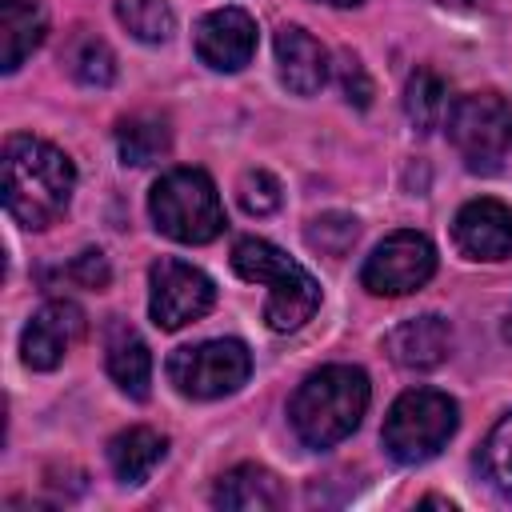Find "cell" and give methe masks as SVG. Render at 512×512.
Segmentation results:
<instances>
[{"label":"cell","mask_w":512,"mask_h":512,"mask_svg":"<svg viewBox=\"0 0 512 512\" xmlns=\"http://www.w3.org/2000/svg\"><path fill=\"white\" fill-rule=\"evenodd\" d=\"M76 188L72 160L36 136H8L4 144V208L24 228H48L64 216Z\"/></svg>","instance_id":"6da1fadb"},{"label":"cell","mask_w":512,"mask_h":512,"mask_svg":"<svg viewBox=\"0 0 512 512\" xmlns=\"http://www.w3.org/2000/svg\"><path fill=\"white\" fill-rule=\"evenodd\" d=\"M368 396H372V388L360 368L328 364L296 388V396L288 404V420L308 448H332L344 436H352V428L368 412Z\"/></svg>","instance_id":"7a4b0ae2"},{"label":"cell","mask_w":512,"mask_h":512,"mask_svg":"<svg viewBox=\"0 0 512 512\" xmlns=\"http://www.w3.org/2000/svg\"><path fill=\"white\" fill-rule=\"evenodd\" d=\"M232 268L244 280L268 284V304H264V324L272 332H296L300 324L312 320V312L320 308V284L316 276L296 264L292 256H284L276 244L260 240V236H244L232 248Z\"/></svg>","instance_id":"3957f363"},{"label":"cell","mask_w":512,"mask_h":512,"mask_svg":"<svg viewBox=\"0 0 512 512\" xmlns=\"http://www.w3.org/2000/svg\"><path fill=\"white\" fill-rule=\"evenodd\" d=\"M148 212L156 228L180 244H208L224 232V204L200 168H172L152 184Z\"/></svg>","instance_id":"277c9868"},{"label":"cell","mask_w":512,"mask_h":512,"mask_svg":"<svg viewBox=\"0 0 512 512\" xmlns=\"http://www.w3.org/2000/svg\"><path fill=\"white\" fill-rule=\"evenodd\" d=\"M456 424H460V408L448 392L412 388L388 408L380 440L396 464H424L452 440Z\"/></svg>","instance_id":"5b68a950"},{"label":"cell","mask_w":512,"mask_h":512,"mask_svg":"<svg viewBox=\"0 0 512 512\" xmlns=\"http://www.w3.org/2000/svg\"><path fill=\"white\" fill-rule=\"evenodd\" d=\"M448 136L468 172H496L512 144V108L496 92L460 96L448 112Z\"/></svg>","instance_id":"8992f818"},{"label":"cell","mask_w":512,"mask_h":512,"mask_svg":"<svg viewBox=\"0 0 512 512\" xmlns=\"http://www.w3.org/2000/svg\"><path fill=\"white\" fill-rule=\"evenodd\" d=\"M252 372V356L240 340H204L176 348L168 356V380L180 396L192 400H216L236 392Z\"/></svg>","instance_id":"52a82bcc"},{"label":"cell","mask_w":512,"mask_h":512,"mask_svg":"<svg viewBox=\"0 0 512 512\" xmlns=\"http://www.w3.org/2000/svg\"><path fill=\"white\" fill-rule=\"evenodd\" d=\"M436 272V248L420 232H392L372 248L360 268V284L372 296H408L424 288Z\"/></svg>","instance_id":"ba28073f"},{"label":"cell","mask_w":512,"mask_h":512,"mask_svg":"<svg viewBox=\"0 0 512 512\" xmlns=\"http://www.w3.org/2000/svg\"><path fill=\"white\" fill-rule=\"evenodd\" d=\"M148 284H152L148 312H152L156 328H168V332L200 320L216 304V284L200 268H192L184 260H172V256L152 264Z\"/></svg>","instance_id":"9c48e42d"},{"label":"cell","mask_w":512,"mask_h":512,"mask_svg":"<svg viewBox=\"0 0 512 512\" xmlns=\"http://www.w3.org/2000/svg\"><path fill=\"white\" fill-rule=\"evenodd\" d=\"M84 336V312L72 300H48L44 308L32 312V320L24 324L20 336V356L28 368L36 372H52L68 348Z\"/></svg>","instance_id":"30bf717a"},{"label":"cell","mask_w":512,"mask_h":512,"mask_svg":"<svg viewBox=\"0 0 512 512\" xmlns=\"http://www.w3.org/2000/svg\"><path fill=\"white\" fill-rule=\"evenodd\" d=\"M196 56L216 72H240L256 52V20L244 8H216L196 24Z\"/></svg>","instance_id":"8fae6325"},{"label":"cell","mask_w":512,"mask_h":512,"mask_svg":"<svg viewBox=\"0 0 512 512\" xmlns=\"http://www.w3.org/2000/svg\"><path fill=\"white\" fill-rule=\"evenodd\" d=\"M452 236L468 260H504L512 256V208L492 196L468 200L452 220Z\"/></svg>","instance_id":"7c38bea8"},{"label":"cell","mask_w":512,"mask_h":512,"mask_svg":"<svg viewBox=\"0 0 512 512\" xmlns=\"http://www.w3.org/2000/svg\"><path fill=\"white\" fill-rule=\"evenodd\" d=\"M384 348H388V356H392L400 368L428 372V368H436V364L448 360V352H452V328H448L444 316L424 312V316L400 320V324L384 336Z\"/></svg>","instance_id":"4fadbf2b"},{"label":"cell","mask_w":512,"mask_h":512,"mask_svg":"<svg viewBox=\"0 0 512 512\" xmlns=\"http://www.w3.org/2000/svg\"><path fill=\"white\" fill-rule=\"evenodd\" d=\"M276 64H280L284 88L296 96H312L328 84V52L300 24H284L276 32Z\"/></svg>","instance_id":"5bb4252c"},{"label":"cell","mask_w":512,"mask_h":512,"mask_svg":"<svg viewBox=\"0 0 512 512\" xmlns=\"http://www.w3.org/2000/svg\"><path fill=\"white\" fill-rule=\"evenodd\" d=\"M212 504L216 508H232V512H268L284 504V488L280 480L260 468V464H236L228 468L216 488H212Z\"/></svg>","instance_id":"9a60e30c"},{"label":"cell","mask_w":512,"mask_h":512,"mask_svg":"<svg viewBox=\"0 0 512 512\" xmlns=\"http://www.w3.org/2000/svg\"><path fill=\"white\" fill-rule=\"evenodd\" d=\"M48 20L36 0H0V68L16 72L44 40Z\"/></svg>","instance_id":"2e32d148"},{"label":"cell","mask_w":512,"mask_h":512,"mask_svg":"<svg viewBox=\"0 0 512 512\" xmlns=\"http://www.w3.org/2000/svg\"><path fill=\"white\" fill-rule=\"evenodd\" d=\"M104 348H108L104 364H108V376L116 380V388L128 392L132 400H144L148 384H152V352H148V344L124 320H116L108 328V344Z\"/></svg>","instance_id":"e0dca14e"},{"label":"cell","mask_w":512,"mask_h":512,"mask_svg":"<svg viewBox=\"0 0 512 512\" xmlns=\"http://www.w3.org/2000/svg\"><path fill=\"white\" fill-rule=\"evenodd\" d=\"M164 452H168V440L156 428H128L108 440V464L124 484H144L152 468L164 460Z\"/></svg>","instance_id":"ac0fdd59"},{"label":"cell","mask_w":512,"mask_h":512,"mask_svg":"<svg viewBox=\"0 0 512 512\" xmlns=\"http://www.w3.org/2000/svg\"><path fill=\"white\" fill-rule=\"evenodd\" d=\"M404 112L416 132H432L448 120L452 100H448V80L432 68H416L404 84Z\"/></svg>","instance_id":"d6986e66"},{"label":"cell","mask_w":512,"mask_h":512,"mask_svg":"<svg viewBox=\"0 0 512 512\" xmlns=\"http://www.w3.org/2000/svg\"><path fill=\"white\" fill-rule=\"evenodd\" d=\"M168 144H172L168 124L152 112H136V116H124L116 124V152L124 164H136V168L156 164L168 152Z\"/></svg>","instance_id":"ffe728a7"},{"label":"cell","mask_w":512,"mask_h":512,"mask_svg":"<svg viewBox=\"0 0 512 512\" xmlns=\"http://www.w3.org/2000/svg\"><path fill=\"white\" fill-rule=\"evenodd\" d=\"M64 64H68L72 80L84 84V88H108L116 80V56H112V48L100 36H88V32L68 44Z\"/></svg>","instance_id":"44dd1931"},{"label":"cell","mask_w":512,"mask_h":512,"mask_svg":"<svg viewBox=\"0 0 512 512\" xmlns=\"http://www.w3.org/2000/svg\"><path fill=\"white\" fill-rule=\"evenodd\" d=\"M116 20L144 44H164L176 28L168 0H116Z\"/></svg>","instance_id":"7402d4cb"},{"label":"cell","mask_w":512,"mask_h":512,"mask_svg":"<svg viewBox=\"0 0 512 512\" xmlns=\"http://www.w3.org/2000/svg\"><path fill=\"white\" fill-rule=\"evenodd\" d=\"M480 468L488 476V484L512 500V412L500 416L492 424V432L484 436V448H480Z\"/></svg>","instance_id":"603a6c76"},{"label":"cell","mask_w":512,"mask_h":512,"mask_svg":"<svg viewBox=\"0 0 512 512\" xmlns=\"http://www.w3.org/2000/svg\"><path fill=\"white\" fill-rule=\"evenodd\" d=\"M356 236H360V224H356V216H348V212H320V216H312L308 228H304L308 248H316L320 256H344V252L356 244Z\"/></svg>","instance_id":"cb8c5ba5"},{"label":"cell","mask_w":512,"mask_h":512,"mask_svg":"<svg viewBox=\"0 0 512 512\" xmlns=\"http://www.w3.org/2000/svg\"><path fill=\"white\" fill-rule=\"evenodd\" d=\"M236 200L248 216H268V212L280 208V180L264 168H248L236 184Z\"/></svg>","instance_id":"d4e9b609"},{"label":"cell","mask_w":512,"mask_h":512,"mask_svg":"<svg viewBox=\"0 0 512 512\" xmlns=\"http://www.w3.org/2000/svg\"><path fill=\"white\" fill-rule=\"evenodd\" d=\"M336 80H340V92H344L348 104H356V108H368L372 104V80H368V72H364V64H360L356 52H340Z\"/></svg>","instance_id":"484cf974"},{"label":"cell","mask_w":512,"mask_h":512,"mask_svg":"<svg viewBox=\"0 0 512 512\" xmlns=\"http://www.w3.org/2000/svg\"><path fill=\"white\" fill-rule=\"evenodd\" d=\"M68 280H72V284H80V288H88V292H100V288H108L112 268H108L104 252L84 248V252H80L72 264H68Z\"/></svg>","instance_id":"4316f807"},{"label":"cell","mask_w":512,"mask_h":512,"mask_svg":"<svg viewBox=\"0 0 512 512\" xmlns=\"http://www.w3.org/2000/svg\"><path fill=\"white\" fill-rule=\"evenodd\" d=\"M504 336L512 340V308H508V316H504Z\"/></svg>","instance_id":"83f0119b"},{"label":"cell","mask_w":512,"mask_h":512,"mask_svg":"<svg viewBox=\"0 0 512 512\" xmlns=\"http://www.w3.org/2000/svg\"><path fill=\"white\" fill-rule=\"evenodd\" d=\"M324 4H360V0H324Z\"/></svg>","instance_id":"f1b7e54d"},{"label":"cell","mask_w":512,"mask_h":512,"mask_svg":"<svg viewBox=\"0 0 512 512\" xmlns=\"http://www.w3.org/2000/svg\"><path fill=\"white\" fill-rule=\"evenodd\" d=\"M444 4H476V0H444Z\"/></svg>","instance_id":"f546056e"}]
</instances>
